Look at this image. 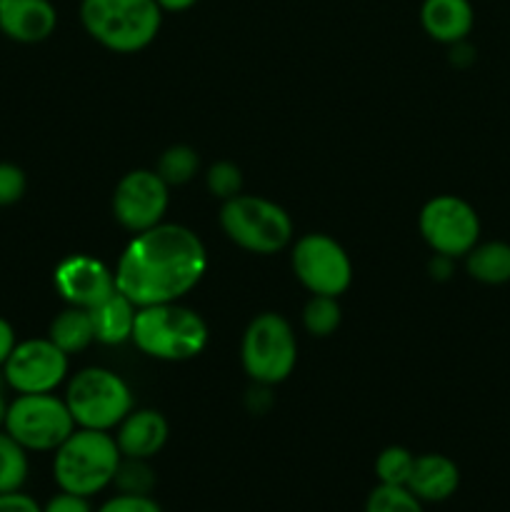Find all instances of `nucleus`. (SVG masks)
Segmentation results:
<instances>
[{
	"label": "nucleus",
	"mask_w": 510,
	"mask_h": 512,
	"mask_svg": "<svg viewBox=\"0 0 510 512\" xmlns=\"http://www.w3.org/2000/svg\"><path fill=\"white\" fill-rule=\"evenodd\" d=\"M208 250L198 233L178 223H160L133 235L115 265V288L135 308L178 303L203 280Z\"/></svg>",
	"instance_id": "1"
},
{
	"label": "nucleus",
	"mask_w": 510,
	"mask_h": 512,
	"mask_svg": "<svg viewBox=\"0 0 510 512\" xmlns=\"http://www.w3.org/2000/svg\"><path fill=\"white\" fill-rule=\"evenodd\" d=\"M120 460L113 433L75 428L53 453V480L58 490L95 498L113 485Z\"/></svg>",
	"instance_id": "2"
},
{
	"label": "nucleus",
	"mask_w": 510,
	"mask_h": 512,
	"mask_svg": "<svg viewBox=\"0 0 510 512\" xmlns=\"http://www.w3.org/2000/svg\"><path fill=\"white\" fill-rule=\"evenodd\" d=\"M130 340L148 358L185 363L198 358L208 345V323L180 303L145 305L135 313Z\"/></svg>",
	"instance_id": "3"
},
{
	"label": "nucleus",
	"mask_w": 510,
	"mask_h": 512,
	"mask_svg": "<svg viewBox=\"0 0 510 512\" xmlns=\"http://www.w3.org/2000/svg\"><path fill=\"white\" fill-rule=\"evenodd\" d=\"M85 33L113 53H138L160 33L163 10L155 0H80Z\"/></svg>",
	"instance_id": "4"
},
{
	"label": "nucleus",
	"mask_w": 510,
	"mask_h": 512,
	"mask_svg": "<svg viewBox=\"0 0 510 512\" xmlns=\"http://www.w3.org/2000/svg\"><path fill=\"white\" fill-rule=\"evenodd\" d=\"M65 405L78 428L113 433L135 408L133 390L108 368H83L68 380Z\"/></svg>",
	"instance_id": "5"
},
{
	"label": "nucleus",
	"mask_w": 510,
	"mask_h": 512,
	"mask_svg": "<svg viewBox=\"0 0 510 512\" xmlns=\"http://www.w3.org/2000/svg\"><path fill=\"white\" fill-rule=\"evenodd\" d=\"M220 228L230 243L255 255H275L293 240L288 210L260 195H235L220 208Z\"/></svg>",
	"instance_id": "6"
},
{
	"label": "nucleus",
	"mask_w": 510,
	"mask_h": 512,
	"mask_svg": "<svg viewBox=\"0 0 510 512\" xmlns=\"http://www.w3.org/2000/svg\"><path fill=\"white\" fill-rule=\"evenodd\" d=\"M245 375L258 385H278L293 375L298 340L280 313H260L248 323L240 343Z\"/></svg>",
	"instance_id": "7"
},
{
	"label": "nucleus",
	"mask_w": 510,
	"mask_h": 512,
	"mask_svg": "<svg viewBox=\"0 0 510 512\" xmlns=\"http://www.w3.org/2000/svg\"><path fill=\"white\" fill-rule=\"evenodd\" d=\"M78 428L63 398L53 393L18 395L8 403L3 430L28 453H55Z\"/></svg>",
	"instance_id": "8"
},
{
	"label": "nucleus",
	"mask_w": 510,
	"mask_h": 512,
	"mask_svg": "<svg viewBox=\"0 0 510 512\" xmlns=\"http://www.w3.org/2000/svg\"><path fill=\"white\" fill-rule=\"evenodd\" d=\"M418 228L428 248L445 258H465L480 243V215L458 195H435L423 205Z\"/></svg>",
	"instance_id": "9"
},
{
	"label": "nucleus",
	"mask_w": 510,
	"mask_h": 512,
	"mask_svg": "<svg viewBox=\"0 0 510 512\" xmlns=\"http://www.w3.org/2000/svg\"><path fill=\"white\" fill-rule=\"evenodd\" d=\"M295 278L310 295L338 298L353 283V263L343 245L325 233H308L295 240L290 253Z\"/></svg>",
	"instance_id": "10"
},
{
	"label": "nucleus",
	"mask_w": 510,
	"mask_h": 512,
	"mask_svg": "<svg viewBox=\"0 0 510 512\" xmlns=\"http://www.w3.org/2000/svg\"><path fill=\"white\" fill-rule=\"evenodd\" d=\"M70 355H65L50 338H30L15 345L8 363L3 365V380L13 393L40 395L55 393L68 380Z\"/></svg>",
	"instance_id": "11"
},
{
	"label": "nucleus",
	"mask_w": 510,
	"mask_h": 512,
	"mask_svg": "<svg viewBox=\"0 0 510 512\" xmlns=\"http://www.w3.org/2000/svg\"><path fill=\"white\" fill-rule=\"evenodd\" d=\"M170 205V185L155 170H130L113 193V215L120 228L138 235L163 223Z\"/></svg>",
	"instance_id": "12"
},
{
	"label": "nucleus",
	"mask_w": 510,
	"mask_h": 512,
	"mask_svg": "<svg viewBox=\"0 0 510 512\" xmlns=\"http://www.w3.org/2000/svg\"><path fill=\"white\" fill-rule=\"evenodd\" d=\"M55 293L73 308L93 310L115 293V270L93 255L75 253L60 260L53 270Z\"/></svg>",
	"instance_id": "13"
},
{
	"label": "nucleus",
	"mask_w": 510,
	"mask_h": 512,
	"mask_svg": "<svg viewBox=\"0 0 510 512\" xmlns=\"http://www.w3.org/2000/svg\"><path fill=\"white\" fill-rule=\"evenodd\" d=\"M58 10L50 0H5L0 8V33L15 43H43L55 33Z\"/></svg>",
	"instance_id": "14"
},
{
	"label": "nucleus",
	"mask_w": 510,
	"mask_h": 512,
	"mask_svg": "<svg viewBox=\"0 0 510 512\" xmlns=\"http://www.w3.org/2000/svg\"><path fill=\"white\" fill-rule=\"evenodd\" d=\"M168 420L160 410L140 408L130 410L128 418L115 428V443H118L123 458L153 460L168 443Z\"/></svg>",
	"instance_id": "15"
},
{
	"label": "nucleus",
	"mask_w": 510,
	"mask_h": 512,
	"mask_svg": "<svg viewBox=\"0 0 510 512\" xmlns=\"http://www.w3.org/2000/svg\"><path fill=\"white\" fill-rule=\"evenodd\" d=\"M405 488L420 500V503H445L453 498L460 488V468L455 460L440 453L415 455L413 473Z\"/></svg>",
	"instance_id": "16"
},
{
	"label": "nucleus",
	"mask_w": 510,
	"mask_h": 512,
	"mask_svg": "<svg viewBox=\"0 0 510 512\" xmlns=\"http://www.w3.org/2000/svg\"><path fill=\"white\" fill-rule=\"evenodd\" d=\"M420 25L435 43L455 45L468 40L475 25V10L470 0H423Z\"/></svg>",
	"instance_id": "17"
},
{
	"label": "nucleus",
	"mask_w": 510,
	"mask_h": 512,
	"mask_svg": "<svg viewBox=\"0 0 510 512\" xmlns=\"http://www.w3.org/2000/svg\"><path fill=\"white\" fill-rule=\"evenodd\" d=\"M88 313L90 320H93L95 343L123 345L133 338V325L138 308L123 293H118V290L108 300H103L93 310H88Z\"/></svg>",
	"instance_id": "18"
},
{
	"label": "nucleus",
	"mask_w": 510,
	"mask_h": 512,
	"mask_svg": "<svg viewBox=\"0 0 510 512\" xmlns=\"http://www.w3.org/2000/svg\"><path fill=\"white\" fill-rule=\"evenodd\" d=\"M465 273L483 285L510 283V243L485 240L465 255Z\"/></svg>",
	"instance_id": "19"
},
{
	"label": "nucleus",
	"mask_w": 510,
	"mask_h": 512,
	"mask_svg": "<svg viewBox=\"0 0 510 512\" xmlns=\"http://www.w3.org/2000/svg\"><path fill=\"white\" fill-rule=\"evenodd\" d=\"M48 338L53 340L65 355L83 353L90 343H95L90 313L83 308H73V305H68V308L60 310V313L53 318V323H50L48 328Z\"/></svg>",
	"instance_id": "20"
},
{
	"label": "nucleus",
	"mask_w": 510,
	"mask_h": 512,
	"mask_svg": "<svg viewBox=\"0 0 510 512\" xmlns=\"http://www.w3.org/2000/svg\"><path fill=\"white\" fill-rule=\"evenodd\" d=\"M30 478V458L28 450L10 438L5 430H0V493H13L23 490Z\"/></svg>",
	"instance_id": "21"
},
{
	"label": "nucleus",
	"mask_w": 510,
	"mask_h": 512,
	"mask_svg": "<svg viewBox=\"0 0 510 512\" xmlns=\"http://www.w3.org/2000/svg\"><path fill=\"white\" fill-rule=\"evenodd\" d=\"M200 168V158L190 145H170L168 150H163V155L158 158L155 165V173L165 180V183L173 188V185H185L195 178Z\"/></svg>",
	"instance_id": "22"
},
{
	"label": "nucleus",
	"mask_w": 510,
	"mask_h": 512,
	"mask_svg": "<svg viewBox=\"0 0 510 512\" xmlns=\"http://www.w3.org/2000/svg\"><path fill=\"white\" fill-rule=\"evenodd\" d=\"M343 310H340L338 298L328 295H313L303 308V328L313 338H330L340 328Z\"/></svg>",
	"instance_id": "23"
},
{
	"label": "nucleus",
	"mask_w": 510,
	"mask_h": 512,
	"mask_svg": "<svg viewBox=\"0 0 510 512\" xmlns=\"http://www.w3.org/2000/svg\"><path fill=\"white\" fill-rule=\"evenodd\" d=\"M158 475L150 468V460L138 458H123L115 473L113 488L125 495H153Z\"/></svg>",
	"instance_id": "24"
},
{
	"label": "nucleus",
	"mask_w": 510,
	"mask_h": 512,
	"mask_svg": "<svg viewBox=\"0 0 510 512\" xmlns=\"http://www.w3.org/2000/svg\"><path fill=\"white\" fill-rule=\"evenodd\" d=\"M415 455L403 445H390L380 450L375 458V478L380 485H408L410 473H413Z\"/></svg>",
	"instance_id": "25"
},
{
	"label": "nucleus",
	"mask_w": 510,
	"mask_h": 512,
	"mask_svg": "<svg viewBox=\"0 0 510 512\" xmlns=\"http://www.w3.org/2000/svg\"><path fill=\"white\" fill-rule=\"evenodd\" d=\"M363 512H425V508L405 485L378 483L365 498Z\"/></svg>",
	"instance_id": "26"
},
{
	"label": "nucleus",
	"mask_w": 510,
	"mask_h": 512,
	"mask_svg": "<svg viewBox=\"0 0 510 512\" xmlns=\"http://www.w3.org/2000/svg\"><path fill=\"white\" fill-rule=\"evenodd\" d=\"M205 188L213 198L218 200H230L235 195L243 193V173L235 163L228 160H220V163L210 165L208 173H205Z\"/></svg>",
	"instance_id": "27"
},
{
	"label": "nucleus",
	"mask_w": 510,
	"mask_h": 512,
	"mask_svg": "<svg viewBox=\"0 0 510 512\" xmlns=\"http://www.w3.org/2000/svg\"><path fill=\"white\" fill-rule=\"evenodd\" d=\"M25 190H28V178H25L23 168L15 163H0V208L15 205L23 200Z\"/></svg>",
	"instance_id": "28"
},
{
	"label": "nucleus",
	"mask_w": 510,
	"mask_h": 512,
	"mask_svg": "<svg viewBox=\"0 0 510 512\" xmlns=\"http://www.w3.org/2000/svg\"><path fill=\"white\" fill-rule=\"evenodd\" d=\"M95 512H163L153 495H125L118 493L100 503Z\"/></svg>",
	"instance_id": "29"
},
{
	"label": "nucleus",
	"mask_w": 510,
	"mask_h": 512,
	"mask_svg": "<svg viewBox=\"0 0 510 512\" xmlns=\"http://www.w3.org/2000/svg\"><path fill=\"white\" fill-rule=\"evenodd\" d=\"M43 512H95V508H93V503H90V498L58 490L53 498L45 500Z\"/></svg>",
	"instance_id": "30"
},
{
	"label": "nucleus",
	"mask_w": 510,
	"mask_h": 512,
	"mask_svg": "<svg viewBox=\"0 0 510 512\" xmlns=\"http://www.w3.org/2000/svg\"><path fill=\"white\" fill-rule=\"evenodd\" d=\"M0 512H43V505L25 490L0 493Z\"/></svg>",
	"instance_id": "31"
},
{
	"label": "nucleus",
	"mask_w": 510,
	"mask_h": 512,
	"mask_svg": "<svg viewBox=\"0 0 510 512\" xmlns=\"http://www.w3.org/2000/svg\"><path fill=\"white\" fill-rule=\"evenodd\" d=\"M15 345H18L15 328L8 323V320L0 318V370H3V365L8 363V358H10V353L15 350Z\"/></svg>",
	"instance_id": "32"
},
{
	"label": "nucleus",
	"mask_w": 510,
	"mask_h": 512,
	"mask_svg": "<svg viewBox=\"0 0 510 512\" xmlns=\"http://www.w3.org/2000/svg\"><path fill=\"white\" fill-rule=\"evenodd\" d=\"M453 48V63L455 65H470L475 60V48L468 43V40H460V43L450 45Z\"/></svg>",
	"instance_id": "33"
},
{
	"label": "nucleus",
	"mask_w": 510,
	"mask_h": 512,
	"mask_svg": "<svg viewBox=\"0 0 510 512\" xmlns=\"http://www.w3.org/2000/svg\"><path fill=\"white\" fill-rule=\"evenodd\" d=\"M430 273L438 280H448L453 275V258H445V255H435L430 260Z\"/></svg>",
	"instance_id": "34"
},
{
	"label": "nucleus",
	"mask_w": 510,
	"mask_h": 512,
	"mask_svg": "<svg viewBox=\"0 0 510 512\" xmlns=\"http://www.w3.org/2000/svg\"><path fill=\"white\" fill-rule=\"evenodd\" d=\"M155 3L160 5L163 13H185V10L193 8L198 0H155Z\"/></svg>",
	"instance_id": "35"
},
{
	"label": "nucleus",
	"mask_w": 510,
	"mask_h": 512,
	"mask_svg": "<svg viewBox=\"0 0 510 512\" xmlns=\"http://www.w3.org/2000/svg\"><path fill=\"white\" fill-rule=\"evenodd\" d=\"M5 380H3V370H0V428H3L5 423V413H8V400H5Z\"/></svg>",
	"instance_id": "36"
},
{
	"label": "nucleus",
	"mask_w": 510,
	"mask_h": 512,
	"mask_svg": "<svg viewBox=\"0 0 510 512\" xmlns=\"http://www.w3.org/2000/svg\"><path fill=\"white\" fill-rule=\"evenodd\" d=\"M3 5H5V0H0V8H3Z\"/></svg>",
	"instance_id": "37"
}]
</instances>
